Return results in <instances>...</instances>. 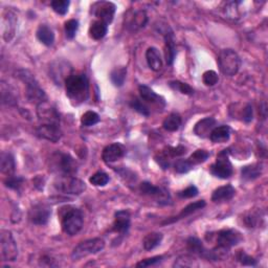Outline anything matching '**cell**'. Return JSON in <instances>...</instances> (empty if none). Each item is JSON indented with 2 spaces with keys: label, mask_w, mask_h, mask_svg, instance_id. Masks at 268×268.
Returning <instances> with one entry per match:
<instances>
[{
  "label": "cell",
  "mask_w": 268,
  "mask_h": 268,
  "mask_svg": "<svg viewBox=\"0 0 268 268\" xmlns=\"http://www.w3.org/2000/svg\"><path fill=\"white\" fill-rule=\"evenodd\" d=\"M64 30H65V35L67 39H73L75 34H77L79 30V21L75 19H71L68 21L65 22L64 25Z\"/></svg>",
  "instance_id": "60d3db41"
},
{
  "label": "cell",
  "mask_w": 268,
  "mask_h": 268,
  "mask_svg": "<svg viewBox=\"0 0 268 268\" xmlns=\"http://www.w3.org/2000/svg\"><path fill=\"white\" fill-rule=\"evenodd\" d=\"M15 160L14 156L11 153H1V157H0V170L1 173L11 176L15 172Z\"/></svg>",
  "instance_id": "4316f807"
},
{
  "label": "cell",
  "mask_w": 268,
  "mask_h": 268,
  "mask_svg": "<svg viewBox=\"0 0 268 268\" xmlns=\"http://www.w3.org/2000/svg\"><path fill=\"white\" fill-rule=\"evenodd\" d=\"M253 114H252V107L251 105L247 104L244 109L242 110V120L246 123H250L252 121Z\"/></svg>",
  "instance_id": "f5cc1de1"
},
{
  "label": "cell",
  "mask_w": 268,
  "mask_h": 268,
  "mask_svg": "<svg viewBox=\"0 0 268 268\" xmlns=\"http://www.w3.org/2000/svg\"><path fill=\"white\" fill-rule=\"evenodd\" d=\"M57 167L63 175L73 176L78 172V163L73 157L70 154H59L57 161Z\"/></svg>",
  "instance_id": "9a60e30c"
},
{
  "label": "cell",
  "mask_w": 268,
  "mask_h": 268,
  "mask_svg": "<svg viewBox=\"0 0 268 268\" xmlns=\"http://www.w3.org/2000/svg\"><path fill=\"white\" fill-rule=\"evenodd\" d=\"M16 16L12 12H8V16L3 18V38L5 41H11L12 38L15 35L16 30Z\"/></svg>",
  "instance_id": "7402d4cb"
},
{
  "label": "cell",
  "mask_w": 268,
  "mask_h": 268,
  "mask_svg": "<svg viewBox=\"0 0 268 268\" xmlns=\"http://www.w3.org/2000/svg\"><path fill=\"white\" fill-rule=\"evenodd\" d=\"M205 207V201L204 200H198V201H195L193 203H190L189 205H187V207L183 208L182 211L180 212V214L178 215L177 217H174V219H170V220H167V221H164L162 224H167V223H172V222H175L177 221V220L179 219H182V218H185L190 216L191 214H193V213L197 212L198 210H201Z\"/></svg>",
  "instance_id": "cb8c5ba5"
},
{
  "label": "cell",
  "mask_w": 268,
  "mask_h": 268,
  "mask_svg": "<svg viewBox=\"0 0 268 268\" xmlns=\"http://www.w3.org/2000/svg\"><path fill=\"white\" fill-rule=\"evenodd\" d=\"M140 190L142 192V194L143 195L159 197L161 203L168 204V202L170 201V196L168 194V192L164 189L155 187V185H153L151 182L143 181L140 185Z\"/></svg>",
  "instance_id": "2e32d148"
},
{
  "label": "cell",
  "mask_w": 268,
  "mask_h": 268,
  "mask_svg": "<svg viewBox=\"0 0 268 268\" xmlns=\"http://www.w3.org/2000/svg\"><path fill=\"white\" fill-rule=\"evenodd\" d=\"M169 86L171 88H173L174 90H177L181 92L182 94H187V95H192L194 93V89L192 88L189 84L187 83H182V82L179 81H172L169 83Z\"/></svg>",
  "instance_id": "f35d334b"
},
{
  "label": "cell",
  "mask_w": 268,
  "mask_h": 268,
  "mask_svg": "<svg viewBox=\"0 0 268 268\" xmlns=\"http://www.w3.org/2000/svg\"><path fill=\"white\" fill-rule=\"evenodd\" d=\"M241 1H231L225 5V14L226 16L231 19H238L240 18L239 5L241 4Z\"/></svg>",
  "instance_id": "ab89813d"
},
{
  "label": "cell",
  "mask_w": 268,
  "mask_h": 268,
  "mask_svg": "<svg viewBox=\"0 0 268 268\" xmlns=\"http://www.w3.org/2000/svg\"><path fill=\"white\" fill-rule=\"evenodd\" d=\"M139 92L142 100L146 101L148 103H152V104H162L164 105V100L160 97L159 94L155 93L152 89L146 85H141L139 87Z\"/></svg>",
  "instance_id": "d4e9b609"
},
{
  "label": "cell",
  "mask_w": 268,
  "mask_h": 268,
  "mask_svg": "<svg viewBox=\"0 0 268 268\" xmlns=\"http://www.w3.org/2000/svg\"><path fill=\"white\" fill-rule=\"evenodd\" d=\"M130 228V214L128 211H118L114 215L112 231L125 235Z\"/></svg>",
  "instance_id": "ac0fdd59"
},
{
  "label": "cell",
  "mask_w": 268,
  "mask_h": 268,
  "mask_svg": "<svg viewBox=\"0 0 268 268\" xmlns=\"http://www.w3.org/2000/svg\"><path fill=\"white\" fill-rule=\"evenodd\" d=\"M52 210L45 203H37L30 210V220L36 225H45L49 222Z\"/></svg>",
  "instance_id": "4fadbf2b"
},
{
  "label": "cell",
  "mask_w": 268,
  "mask_h": 268,
  "mask_svg": "<svg viewBox=\"0 0 268 268\" xmlns=\"http://www.w3.org/2000/svg\"><path fill=\"white\" fill-rule=\"evenodd\" d=\"M243 240L242 235L236 230H222L217 235V247L229 251L232 247L238 245Z\"/></svg>",
  "instance_id": "8fae6325"
},
{
  "label": "cell",
  "mask_w": 268,
  "mask_h": 268,
  "mask_svg": "<svg viewBox=\"0 0 268 268\" xmlns=\"http://www.w3.org/2000/svg\"><path fill=\"white\" fill-rule=\"evenodd\" d=\"M127 75V67L120 66L115 67L114 70L110 73V80H111L112 84L116 87H121L125 83Z\"/></svg>",
  "instance_id": "d6a6232c"
},
{
  "label": "cell",
  "mask_w": 268,
  "mask_h": 268,
  "mask_svg": "<svg viewBox=\"0 0 268 268\" xmlns=\"http://www.w3.org/2000/svg\"><path fill=\"white\" fill-rule=\"evenodd\" d=\"M232 166L229 160V150H223L217 156L216 162L212 164L211 173L221 179H226L232 175Z\"/></svg>",
  "instance_id": "ba28073f"
},
{
  "label": "cell",
  "mask_w": 268,
  "mask_h": 268,
  "mask_svg": "<svg viewBox=\"0 0 268 268\" xmlns=\"http://www.w3.org/2000/svg\"><path fill=\"white\" fill-rule=\"evenodd\" d=\"M54 187L57 191L68 195H80L86 190L85 182L71 175H61L56 178Z\"/></svg>",
  "instance_id": "277c9868"
},
{
  "label": "cell",
  "mask_w": 268,
  "mask_h": 268,
  "mask_svg": "<svg viewBox=\"0 0 268 268\" xmlns=\"http://www.w3.org/2000/svg\"><path fill=\"white\" fill-rule=\"evenodd\" d=\"M91 9L93 15L97 17L100 21L105 22L106 24L112 22L116 10V6L114 3L110 1H98L91 6Z\"/></svg>",
  "instance_id": "7c38bea8"
},
{
  "label": "cell",
  "mask_w": 268,
  "mask_h": 268,
  "mask_svg": "<svg viewBox=\"0 0 268 268\" xmlns=\"http://www.w3.org/2000/svg\"><path fill=\"white\" fill-rule=\"evenodd\" d=\"M188 244V250L194 253H198V255L202 256L204 252V247L201 243V241L199 239L195 238V237H190L187 241Z\"/></svg>",
  "instance_id": "74e56055"
},
{
  "label": "cell",
  "mask_w": 268,
  "mask_h": 268,
  "mask_svg": "<svg viewBox=\"0 0 268 268\" xmlns=\"http://www.w3.org/2000/svg\"><path fill=\"white\" fill-rule=\"evenodd\" d=\"M193 167L194 166L192 164V162L189 160H178L174 164L175 171L179 174L188 173L189 171H191L192 169H193Z\"/></svg>",
  "instance_id": "ee69618b"
},
{
  "label": "cell",
  "mask_w": 268,
  "mask_h": 268,
  "mask_svg": "<svg viewBox=\"0 0 268 268\" xmlns=\"http://www.w3.org/2000/svg\"><path fill=\"white\" fill-rule=\"evenodd\" d=\"M0 247H1V258L6 262H14L18 257V247L12 232L8 230H2L0 232Z\"/></svg>",
  "instance_id": "52a82bcc"
},
{
  "label": "cell",
  "mask_w": 268,
  "mask_h": 268,
  "mask_svg": "<svg viewBox=\"0 0 268 268\" xmlns=\"http://www.w3.org/2000/svg\"><path fill=\"white\" fill-rule=\"evenodd\" d=\"M163 259L162 256H156V257H152V258H149V259H145V260H142L141 262H139L136 264V267H149V266H153V265H156L157 263L161 262V260Z\"/></svg>",
  "instance_id": "f907efd6"
},
{
  "label": "cell",
  "mask_w": 268,
  "mask_h": 268,
  "mask_svg": "<svg viewBox=\"0 0 268 268\" xmlns=\"http://www.w3.org/2000/svg\"><path fill=\"white\" fill-rule=\"evenodd\" d=\"M262 174V168H261L260 164L253 163L250 164V166H245L241 170V176L245 180H255L259 178Z\"/></svg>",
  "instance_id": "f546056e"
},
{
  "label": "cell",
  "mask_w": 268,
  "mask_h": 268,
  "mask_svg": "<svg viewBox=\"0 0 268 268\" xmlns=\"http://www.w3.org/2000/svg\"><path fill=\"white\" fill-rule=\"evenodd\" d=\"M105 241L101 238H93L88 239L85 241L81 242L74 247L71 252V259L73 261H78L80 259H83L87 256L95 255V253L100 252L104 250Z\"/></svg>",
  "instance_id": "8992f818"
},
{
  "label": "cell",
  "mask_w": 268,
  "mask_h": 268,
  "mask_svg": "<svg viewBox=\"0 0 268 268\" xmlns=\"http://www.w3.org/2000/svg\"><path fill=\"white\" fill-rule=\"evenodd\" d=\"M107 32H108V24H106L103 21H100V20L93 21L90 24V27H89V36L94 40L103 39L106 36Z\"/></svg>",
  "instance_id": "f1b7e54d"
},
{
  "label": "cell",
  "mask_w": 268,
  "mask_h": 268,
  "mask_svg": "<svg viewBox=\"0 0 268 268\" xmlns=\"http://www.w3.org/2000/svg\"><path fill=\"white\" fill-rule=\"evenodd\" d=\"M23 181H24V179L22 177L11 175V176H8V178H6L5 181H4V184H5V187L9 188V189L19 190L20 188H21Z\"/></svg>",
  "instance_id": "7bdbcfd3"
},
{
  "label": "cell",
  "mask_w": 268,
  "mask_h": 268,
  "mask_svg": "<svg viewBox=\"0 0 268 268\" xmlns=\"http://www.w3.org/2000/svg\"><path fill=\"white\" fill-rule=\"evenodd\" d=\"M175 54H176V49H175L173 34L167 33L166 36H164V57H166V62L168 65L173 64Z\"/></svg>",
  "instance_id": "603a6c76"
},
{
  "label": "cell",
  "mask_w": 268,
  "mask_h": 268,
  "mask_svg": "<svg viewBox=\"0 0 268 268\" xmlns=\"http://www.w3.org/2000/svg\"><path fill=\"white\" fill-rule=\"evenodd\" d=\"M215 126H216V120L214 118H205L196 124L194 128V132L197 136L205 139V137H210Z\"/></svg>",
  "instance_id": "d6986e66"
},
{
  "label": "cell",
  "mask_w": 268,
  "mask_h": 268,
  "mask_svg": "<svg viewBox=\"0 0 268 268\" xmlns=\"http://www.w3.org/2000/svg\"><path fill=\"white\" fill-rule=\"evenodd\" d=\"M218 65L223 74L232 77L238 73L241 66V60L235 51L223 50L218 56Z\"/></svg>",
  "instance_id": "5b68a950"
},
{
  "label": "cell",
  "mask_w": 268,
  "mask_h": 268,
  "mask_svg": "<svg viewBox=\"0 0 268 268\" xmlns=\"http://www.w3.org/2000/svg\"><path fill=\"white\" fill-rule=\"evenodd\" d=\"M148 22V16L145 11H136L129 22V27L132 31L143 29Z\"/></svg>",
  "instance_id": "4dcf8cb0"
},
{
  "label": "cell",
  "mask_w": 268,
  "mask_h": 268,
  "mask_svg": "<svg viewBox=\"0 0 268 268\" xmlns=\"http://www.w3.org/2000/svg\"><path fill=\"white\" fill-rule=\"evenodd\" d=\"M174 267H196L198 266L197 260L193 259L190 256H182L178 258L173 265Z\"/></svg>",
  "instance_id": "f6af8a7d"
},
{
  "label": "cell",
  "mask_w": 268,
  "mask_h": 268,
  "mask_svg": "<svg viewBox=\"0 0 268 268\" xmlns=\"http://www.w3.org/2000/svg\"><path fill=\"white\" fill-rule=\"evenodd\" d=\"M71 2L68 0H54L51 2L52 9L54 13H57L58 15H65L68 12V8H70Z\"/></svg>",
  "instance_id": "8d00e7d4"
},
{
  "label": "cell",
  "mask_w": 268,
  "mask_h": 268,
  "mask_svg": "<svg viewBox=\"0 0 268 268\" xmlns=\"http://www.w3.org/2000/svg\"><path fill=\"white\" fill-rule=\"evenodd\" d=\"M130 106H131V108L134 109L136 112H139L140 114H142L143 116L150 115L149 108L145 104H143V102H141V100H139V99H134L130 102Z\"/></svg>",
  "instance_id": "bcb514c9"
},
{
  "label": "cell",
  "mask_w": 268,
  "mask_h": 268,
  "mask_svg": "<svg viewBox=\"0 0 268 268\" xmlns=\"http://www.w3.org/2000/svg\"><path fill=\"white\" fill-rule=\"evenodd\" d=\"M209 152L205 150H197L195 151V152L192 154L190 157H189V161L192 162V164L193 166H195V164H198V163H201V162H204L205 161H207L209 159Z\"/></svg>",
  "instance_id": "b9f144b4"
},
{
  "label": "cell",
  "mask_w": 268,
  "mask_h": 268,
  "mask_svg": "<svg viewBox=\"0 0 268 268\" xmlns=\"http://www.w3.org/2000/svg\"><path fill=\"white\" fill-rule=\"evenodd\" d=\"M36 35L40 42L46 46H51L54 42V34L51 27L46 24H41L38 27Z\"/></svg>",
  "instance_id": "484cf974"
},
{
  "label": "cell",
  "mask_w": 268,
  "mask_h": 268,
  "mask_svg": "<svg viewBox=\"0 0 268 268\" xmlns=\"http://www.w3.org/2000/svg\"><path fill=\"white\" fill-rule=\"evenodd\" d=\"M37 115L39 124L42 125H60L59 113L49 102H42L37 105Z\"/></svg>",
  "instance_id": "30bf717a"
},
{
  "label": "cell",
  "mask_w": 268,
  "mask_h": 268,
  "mask_svg": "<svg viewBox=\"0 0 268 268\" xmlns=\"http://www.w3.org/2000/svg\"><path fill=\"white\" fill-rule=\"evenodd\" d=\"M163 235L161 232H150L143 238V245L146 250H152L159 246L162 241Z\"/></svg>",
  "instance_id": "1f68e13d"
},
{
  "label": "cell",
  "mask_w": 268,
  "mask_h": 268,
  "mask_svg": "<svg viewBox=\"0 0 268 268\" xmlns=\"http://www.w3.org/2000/svg\"><path fill=\"white\" fill-rule=\"evenodd\" d=\"M109 176L105 173V172H97L94 173L90 178H89V181L91 184L95 185V187H104L109 182Z\"/></svg>",
  "instance_id": "d590c367"
},
{
  "label": "cell",
  "mask_w": 268,
  "mask_h": 268,
  "mask_svg": "<svg viewBox=\"0 0 268 268\" xmlns=\"http://www.w3.org/2000/svg\"><path fill=\"white\" fill-rule=\"evenodd\" d=\"M187 152V149H185L183 146L179 145L177 147H168L166 150L163 151V153L166 154L168 157H178L185 154Z\"/></svg>",
  "instance_id": "681fc988"
},
{
  "label": "cell",
  "mask_w": 268,
  "mask_h": 268,
  "mask_svg": "<svg viewBox=\"0 0 268 268\" xmlns=\"http://www.w3.org/2000/svg\"><path fill=\"white\" fill-rule=\"evenodd\" d=\"M126 154V149L121 143H111L107 146L102 153V159L105 162H114L121 160Z\"/></svg>",
  "instance_id": "e0dca14e"
},
{
  "label": "cell",
  "mask_w": 268,
  "mask_h": 268,
  "mask_svg": "<svg viewBox=\"0 0 268 268\" xmlns=\"http://www.w3.org/2000/svg\"><path fill=\"white\" fill-rule=\"evenodd\" d=\"M236 190L231 184L223 185L214 191V193L212 195V201L214 202H225L230 201L232 197L235 196Z\"/></svg>",
  "instance_id": "ffe728a7"
},
{
  "label": "cell",
  "mask_w": 268,
  "mask_h": 268,
  "mask_svg": "<svg viewBox=\"0 0 268 268\" xmlns=\"http://www.w3.org/2000/svg\"><path fill=\"white\" fill-rule=\"evenodd\" d=\"M83 213L77 208H67L61 216L62 230L68 236L77 235L83 228Z\"/></svg>",
  "instance_id": "3957f363"
},
{
  "label": "cell",
  "mask_w": 268,
  "mask_h": 268,
  "mask_svg": "<svg viewBox=\"0 0 268 268\" xmlns=\"http://www.w3.org/2000/svg\"><path fill=\"white\" fill-rule=\"evenodd\" d=\"M178 195H179V197L181 198H193L198 195V189L195 187V185H190V187H188L187 189L179 192Z\"/></svg>",
  "instance_id": "816d5d0a"
},
{
  "label": "cell",
  "mask_w": 268,
  "mask_h": 268,
  "mask_svg": "<svg viewBox=\"0 0 268 268\" xmlns=\"http://www.w3.org/2000/svg\"><path fill=\"white\" fill-rule=\"evenodd\" d=\"M17 74H18V78L25 84V87H26L25 94L27 100L32 103H35L37 105L40 104V103L46 101V95L44 90L40 87L35 77H34L29 71L21 70L17 71Z\"/></svg>",
  "instance_id": "7a4b0ae2"
},
{
  "label": "cell",
  "mask_w": 268,
  "mask_h": 268,
  "mask_svg": "<svg viewBox=\"0 0 268 268\" xmlns=\"http://www.w3.org/2000/svg\"><path fill=\"white\" fill-rule=\"evenodd\" d=\"M146 60L150 70L153 71H160L162 67V60L160 51L155 47H149L146 52Z\"/></svg>",
  "instance_id": "44dd1931"
},
{
  "label": "cell",
  "mask_w": 268,
  "mask_h": 268,
  "mask_svg": "<svg viewBox=\"0 0 268 268\" xmlns=\"http://www.w3.org/2000/svg\"><path fill=\"white\" fill-rule=\"evenodd\" d=\"M100 122V116L94 111H86L81 118V124L84 127H91Z\"/></svg>",
  "instance_id": "e575fe53"
},
{
  "label": "cell",
  "mask_w": 268,
  "mask_h": 268,
  "mask_svg": "<svg viewBox=\"0 0 268 268\" xmlns=\"http://www.w3.org/2000/svg\"><path fill=\"white\" fill-rule=\"evenodd\" d=\"M237 260L240 263L245 266H256L257 265V260L253 259L252 257L247 255L246 252L243 250H239L237 253Z\"/></svg>",
  "instance_id": "c3c4849f"
},
{
  "label": "cell",
  "mask_w": 268,
  "mask_h": 268,
  "mask_svg": "<svg viewBox=\"0 0 268 268\" xmlns=\"http://www.w3.org/2000/svg\"><path fill=\"white\" fill-rule=\"evenodd\" d=\"M36 133L41 139L52 143L59 142L62 137L60 125H42V124H39L36 129Z\"/></svg>",
  "instance_id": "5bb4252c"
},
{
  "label": "cell",
  "mask_w": 268,
  "mask_h": 268,
  "mask_svg": "<svg viewBox=\"0 0 268 268\" xmlns=\"http://www.w3.org/2000/svg\"><path fill=\"white\" fill-rule=\"evenodd\" d=\"M66 95L75 104L87 100L89 94V81L84 73H72L65 82Z\"/></svg>",
  "instance_id": "6da1fadb"
},
{
  "label": "cell",
  "mask_w": 268,
  "mask_h": 268,
  "mask_svg": "<svg viewBox=\"0 0 268 268\" xmlns=\"http://www.w3.org/2000/svg\"><path fill=\"white\" fill-rule=\"evenodd\" d=\"M231 136V129L229 126H219L215 127L214 130H213L210 139L213 143H225L230 140Z\"/></svg>",
  "instance_id": "83f0119b"
},
{
  "label": "cell",
  "mask_w": 268,
  "mask_h": 268,
  "mask_svg": "<svg viewBox=\"0 0 268 268\" xmlns=\"http://www.w3.org/2000/svg\"><path fill=\"white\" fill-rule=\"evenodd\" d=\"M180 125H181V118L176 113L170 114L162 123L163 128L170 132L177 131V130L179 129Z\"/></svg>",
  "instance_id": "836d02e7"
},
{
  "label": "cell",
  "mask_w": 268,
  "mask_h": 268,
  "mask_svg": "<svg viewBox=\"0 0 268 268\" xmlns=\"http://www.w3.org/2000/svg\"><path fill=\"white\" fill-rule=\"evenodd\" d=\"M202 81H203V83L207 86H214L218 83V81H219L218 74L214 71H205L202 75Z\"/></svg>",
  "instance_id": "7dc6e473"
},
{
  "label": "cell",
  "mask_w": 268,
  "mask_h": 268,
  "mask_svg": "<svg viewBox=\"0 0 268 268\" xmlns=\"http://www.w3.org/2000/svg\"><path fill=\"white\" fill-rule=\"evenodd\" d=\"M71 71V66L68 62L56 60L50 66V77L57 85H62V83H65L66 80L72 74Z\"/></svg>",
  "instance_id": "9c48e42d"
}]
</instances>
